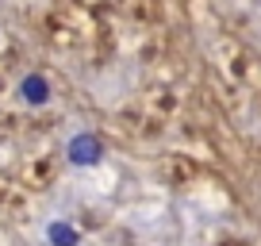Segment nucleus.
Masks as SVG:
<instances>
[{
    "label": "nucleus",
    "mask_w": 261,
    "mask_h": 246,
    "mask_svg": "<svg viewBox=\"0 0 261 246\" xmlns=\"http://www.w3.org/2000/svg\"><path fill=\"white\" fill-rule=\"evenodd\" d=\"M65 154H69V162H73V165H96L100 154H104V146H100L96 135L85 131V135H73V139H69Z\"/></svg>",
    "instance_id": "1"
},
{
    "label": "nucleus",
    "mask_w": 261,
    "mask_h": 246,
    "mask_svg": "<svg viewBox=\"0 0 261 246\" xmlns=\"http://www.w3.org/2000/svg\"><path fill=\"white\" fill-rule=\"evenodd\" d=\"M19 100H23V104H31V108L50 104V81H46L42 73H27L23 81H19Z\"/></svg>",
    "instance_id": "2"
},
{
    "label": "nucleus",
    "mask_w": 261,
    "mask_h": 246,
    "mask_svg": "<svg viewBox=\"0 0 261 246\" xmlns=\"http://www.w3.org/2000/svg\"><path fill=\"white\" fill-rule=\"evenodd\" d=\"M46 242L50 246H77V242H81V235H77L65 219H50L46 223Z\"/></svg>",
    "instance_id": "3"
}]
</instances>
